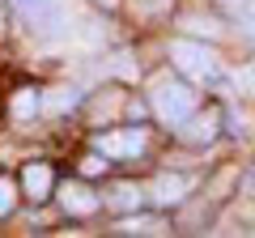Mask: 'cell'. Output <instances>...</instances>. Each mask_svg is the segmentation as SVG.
Segmentation results:
<instances>
[{
    "label": "cell",
    "mask_w": 255,
    "mask_h": 238,
    "mask_svg": "<svg viewBox=\"0 0 255 238\" xmlns=\"http://www.w3.org/2000/svg\"><path fill=\"white\" fill-rule=\"evenodd\" d=\"M47 111H73L77 107V90H51V98H43Z\"/></svg>",
    "instance_id": "13"
},
{
    "label": "cell",
    "mask_w": 255,
    "mask_h": 238,
    "mask_svg": "<svg viewBox=\"0 0 255 238\" xmlns=\"http://www.w3.org/2000/svg\"><path fill=\"white\" fill-rule=\"evenodd\" d=\"M149 102H153V115L162 119V123H170V128H179L183 119L196 111V94H191V85L170 81V77H157V81H153Z\"/></svg>",
    "instance_id": "1"
},
{
    "label": "cell",
    "mask_w": 255,
    "mask_h": 238,
    "mask_svg": "<svg viewBox=\"0 0 255 238\" xmlns=\"http://www.w3.org/2000/svg\"><path fill=\"white\" fill-rule=\"evenodd\" d=\"M183 123H187V128H183L179 136L187 140V145H209V140L217 136V128H221V115H217V111H204V115H196V111H191Z\"/></svg>",
    "instance_id": "6"
},
{
    "label": "cell",
    "mask_w": 255,
    "mask_h": 238,
    "mask_svg": "<svg viewBox=\"0 0 255 238\" xmlns=\"http://www.w3.org/2000/svg\"><path fill=\"white\" fill-rule=\"evenodd\" d=\"M21 187H26V196L30 200H47L51 196V187H55V174H51V166L47 162H30L26 170H21Z\"/></svg>",
    "instance_id": "7"
},
{
    "label": "cell",
    "mask_w": 255,
    "mask_h": 238,
    "mask_svg": "<svg viewBox=\"0 0 255 238\" xmlns=\"http://www.w3.org/2000/svg\"><path fill=\"white\" fill-rule=\"evenodd\" d=\"M145 145H149L145 128H119V132H107V136L94 140V149L102 157H115V162H128V157L145 153Z\"/></svg>",
    "instance_id": "4"
},
{
    "label": "cell",
    "mask_w": 255,
    "mask_h": 238,
    "mask_svg": "<svg viewBox=\"0 0 255 238\" xmlns=\"http://www.w3.org/2000/svg\"><path fill=\"white\" fill-rule=\"evenodd\" d=\"M98 4H102V9H115V4H119V0H98Z\"/></svg>",
    "instance_id": "16"
},
{
    "label": "cell",
    "mask_w": 255,
    "mask_h": 238,
    "mask_svg": "<svg viewBox=\"0 0 255 238\" xmlns=\"http://www.w3.org/2000/svg\"><path fill=\"white\" fill-rule=\"evenodd\" d=\"M115 230L119 234H166V221L162 217H140V209H136V213H128Z\"/></svg>",
    "instance_id": "10"
},
{
    "label": "cell",
    "mask_w": 255,
    "mask_h": 238,
    "mask_svg": "<svg viewBox=\"0 0 255 238\" xmlns=\"http://www.w3.org/2000/svg\"><path fill=\"white\" fill-rule=\"evenodd\" d=\"M13 204H17V187H13L9 179H0V217H9Z\"/></svg>",
    "instance_id": "14"
},
{
    "label": "cell",
    "mask_w": 255,
    "mask_h": 238,
    "mask_svg": "<svg viewBox=\"0 0 255 238\" xmlns=\"http://www.w3.org/2000/svg\"><path fill=\"white\" fill-rule=\"evenodd\" d=\"M60 204H64V213H73V217H90L102 200L94 196V187H85V183H64L60 187Z\"/></svg>",
    "instance_id": "5"
},
{
    "label": "cell",
    "mask_w": 255,
    "mask_h": 238,
    "mask_svg": "<svg viewBox=\"0 0 255 238\" xmlns=\"http://www.w3.org/2000/svg\"><path fill=\"white\" fill-rule=\"evenodd\" d=\"M107 209H115V213H136L140 204H145V187H136V183H115V187H107Z\"/></svg>",
    "instance_id": "9"
},
{
    "label": "cell",
    "mask_w": 255,
    "mask_h": 238,
    "mask_svg": "<svg viewBox=\"0 0 255 238\" xmlns=\"http://www.w3.org/2000/svg\"><path fill=\"white\" fill-rule=\"evenodd\" d=\"M30 30L38 34H55V30L68 21V0H13Z\"/></svg>",
    "instance_id": "3"
},
{
    "label": "cell",
    "mask_w": 255,
    "mask_h": 238,
    "mask_svg": "<svg viewBox=\"0 0 255 238\" xmlns=\"http://www.w3.org/2000/svg\"><path fill=\"white\" fill-rule=\"evenodd\" d=\"M107 166H111V162H102V153H98V149H94V153H90V157H85V162H81V174H102V170H107Z\"/></svg>",
    "instance_id": "15"
},
{
    "label": "cell",
    "mask_w": 255,
    "mask_h": 238,
    "mask_svg": "<svg viewBox=\"0 0 255 238\" xmlns=\"http://www.w3.org/2000/svg\"><path fill=\"white\" fill-rule=\"evenodd\" d=\"M149 192H153V204L166 209V204H179L183 196L191 192V179H187V174H157Z\"/></svg>",
    "instance_id": "8"
},
{
    "label": "cell",
    "mask_w": 255,
    "mask_h": 238,
    "mask_svg": "<svg viewBox=\"0 0 255 238\" xmlns=\"http://www.w3.org/2000/svg\"><path fill=\"white\" fill-rule=\"evenodd\" d=\"M170 60H174L179 73L196 77V81H213L217 68H221L217 64V51L204 47V43H191V38H174V43H170Z\"/></svg>",
    "instance_id": "2"
},
{
    "label": "cell",
    "mask_w": 255,
    "mask_h": 238,
    "mask_svg": "<svg viewBox=\"0 0 255 238\" xmlns=\"http://www.w3.org/2000/svg\"><path fill=\"white\" fill-rule=\"evenodd\" d=\"M221 9L234 13L238 21H247V30H255V0H221Z\"/></svg>",
    "instance_id": "12"
},
{
    "label": "cell",
    "mask_w": 255,
    "mask_h": 238,
    "mask_svg": "<svg viewBox=\"0 0 255 238\" xmlns=\"http://www.w3.org/2000/svg\"><path fill=\"white\" fill-rule=\"evenodd\" d=\"M34 111H43L38 90H17V98H13V115H17V119H30Z\"/></svg>",
    "instance_id": "11"
},
{
    "label": "cell",
    "mask_w": 255,
    "mask_h": 238,
    "mask_svg": "<svg viewBox=\"0 0 255 238\" xmlns=\"http://www.w3.org/2000/svg\"><path fill=\"white\" fill-rule=\"evenodd\" d=\"M0 30H4V17H0Z\"/></svg>",
    "instance_id": "17"
}]
</instances>
